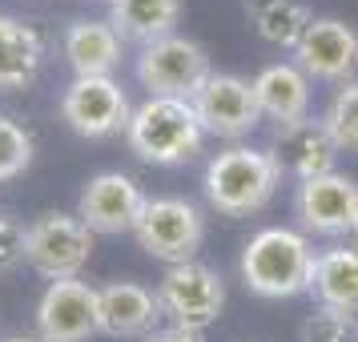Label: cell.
<instances>
[{"label":"cell","instance_id":"cb8c5ba5","mask_svg":"<svg viewBox=\"0 0 358 342\" xmlns=\"http://www.w3.org/2000/svg\"><path fill=\"white\" fill-rule=\"evenodd\" d=\"M29 162H33V137L20 129L17 121L0 117V181L24 173Z\"/></svg>","mask_w":358,"mask_h":342},{"label":"cell","instance_id":"6da1fadb","mask_svg":"<svg viewBox=\"0 0 358 342\" xmlns=\"http://www.w3.org/2000/svg\"><path fill=\"white\" fill-rule=\"evenodd\" d=\"M278 181H282V169L270 157V149L234 145L206 165V197L226 218H245L262 210L274 197Z\"/></svg>","mask_w":358,"mask_h":342},{"label":"cell","instance_id":"d4e9b609","mask_svg":"<svg viewBox=\"0 0 358 342\" xmlns=\"http://www.w3.org/2000/svg\"><path fill=\"white\" fill-rule=\"evenodd\" d=\"M20 262H24V226L0 213V274H13Z\"/></svg>","mask_w":358,"mask_h":342},{"label":"cell","instance_id":"3957f363","mask_svg":"<svg viewBox=\"0 0 358 342\" xmlns=\"http://www.w3.org/2000/svg\"><path fill=\"white\" fill-rule=\"evenodd\" d=\"M129 149L141 162L153 165H181L201 149V121L194 113V101H169V97H149L141 109H133L125 125Z\"/></svg>","mask_w":358,"mask_h":342},{"label":"cell","instance_id":"4316f807","mask_svg":"<svg viewBox=\"0 0 358 342\" xmlns=\"http://www.w3.org/2000/svg\"><path fill=\"white\" fill-rule=\"evenodd\" d=\"M245 13H250V20L262 17V13H270V8H278V4H298V0H242Z\"/></svg>","mask_w":358,"mask_h":342},{"label":"cell","instance_id":"9c48e42d","mask_svg":"<svg viewBox=\"0 0 358 342\" xmlns=\"http://www.w3.org/2000/svg\"><path fill=\"white\" fill-rule=\"evenodd\" d=\"M36 330L41 342H85L101 334L97 326V290L81 278L49 282L36 306Z\"/></svg>","mask_w":358,"mask_h":342},{"label":"cell","instance_id":"ba28073f","mask_svg":"<svg viewBox=\"0 0 358 342\" xmlns=\"http://www.w3.org/2000/svg\"><path fill=\"white\" fill-rule=\"evenodd\" d=\"M61 117L81 137H109L129 125V97L113 77H77L61 97Z\"/></svg>","mask_w":358,"mask_h":342},{"label":"cell","instance_id":"f1b7e54d","mask_svg":"<svg viewBox=\"0 0 358 342\" xmlns=\"http://www.w3.org/2000/svg\"><path fill=\"white\" fill-rule=\"evenodd\" d=\"M4 342H41V339H4Z\"/></svg>","mask_w":358,"mask_h":342},{"label":"cell","instance_id":"603a6c76","mask_svg":"<svg viewBox=\"0 0 358 342\" xmlns=\"http://www.w3.org/2000/svg\"><path fill=\"white\" fill-rule=\"evenodd\" d=\"M302 342H358V318L355 314H342V310H318L310 314L302 330Z\"/></svg>","mask_w":358,"mask_h":342},{"label":"cell","instance_id":"f546056e","mask_svg":"<svg viewBox=\"0 0 358 342\" xmlns=\"http://www.w3.org/2000/svg\"><path fill=\"white\" fill-rule=\"evenodd\" d=\"M355 234H358V226H355Z\"/></svg>","mask_w":358,"mask_h":342},{"label":"cell","instance_id":"2e32d148","mask_svg":"<svg viewBox=\"0 0 358 342\" xmlns=\"http://www.w3.org/2000/svg\"><path fill=\"white\" fill-rule=\"evenodd\" d=\"M262 117H274L278 125H294L310 113V81L298 65H270L254 81Z\"/></svg>","mask_w":358,"mask_h":342},{"label":"cell","instance_id":"52a82bcc","mask_svg":"<svg viewBox=\"0 0 358 342\" xmlns=\"http://www.w3.org/2000/svg\"><path fill=\"white\" fill-rule=\"evenodd\" d=\"M157 302L169 326H185V330H206L217 322V314L226 306V282L217 270L201 266V262H185V266H169L157 286Z\"/></svg>","mask_w":358,"mask_h":342},{"label":"cell","instance_id":"5b68a950","mask_svg":"<svg viewBox=\"0 0 358 342\" xmlns=\"http://www.w3.org/2000/svg\"><path fill=\"white\" fill-rule=\"evenodd\" d=\"M89 254H93V229L77 213H41L24 226V262L49 282L77 278Z\"/></svg>","mask_w":358,"mask_h":342},{"label":"cell","instance_id":"7a4b0ae2","mask_svg":"<svg viewBox=\"0 0 358 342\" xmlns=\"http://www.w3.org/2000/svg\"><path fill=\"white\" fill-rule=\"evenodd\" d=\"M314 250L294 229H262L242 250V278L262 298H294L310 290Z\"/></svg>","mask_w":358,"mask_h":342},{"label":"cell","instance_id":"8992f818","mask_svg":"<svg viewBox=\"0 0 358 342\" xmlns=\"http://www.w3.org/2000/svg\"><path fill=\"white\" fill-rule=\"evenodd\" d=\"M133 234L149 258L165 262V266H185L201 250L206 222H201L197 206L181 201V197H153Z\"/></svg>","mask_w":358,"mask_h":342},{"label":"cell","instance_id":"30bf717a","mask_svg":"<svg viewBox=\"0 0 358 342\" xmlns=\"http://www.w3.org/2000/svg\"><path fill=\"white\" fill-rule=\"evenodd\" d=\"M149 197L129 173H97L77 201V218L93 234H133Z\"/></svg>","mask_w":358,"mask_h":342},{"label":"cell","instance_id":"44dd1931","mask_svg":"<svg viewBox=\"0 0 358 342\" xmlns=\"http://www.w3.org/2000/svg\"><path fill=\"white\" fill-rule=\"evenodd\" d=\"M254 24H258V33L266 36L270 45L298 49V41H302V33H306V24H310V13H306L302 0H298V4H278L270 13L254 17Z\"/></svg>","mask_w":358,"mask_h":342},{"label":"cell","instance_id":"8fae6325","mask_svg":"<svg viewBox=\"0 0 358 342\" xmlns=\"http://www.w3.org/2000/svg\"><path fill=\"white\" fill-rule=\"evenodd\" d=\"M194 113L201 121V129L213 137H245L262 121L258 97H254V85L242 77H229V73H213L206 89L194 97Z\"/></svg>","mask_w":358,"mask_h":342},{"label":"cell","instance_id":"ac0fdd59","mask_svg":"<svg viewBox=\"0 0 358 342\" xmlns=\"http://www.w3.org/2000/svg\"><path fill=\"white\" fill-rule=\"evenodd\" d=\"M310 294L318 298L322 310L358 314V250H330L314 258Z\"/></svg>","mask_w":358,"mask_h":342},{"label":"cell","instance_id":"83f0119b","mask_svg":"<svg viewBox=\"0 0 358 342\" xmlns=\"http://www.w3.org/2000/svg\"><path fill=\"white\" fill-rule=\"evenodd\" d=\"M17 29H20V20H13L8 13H0V45H4V41H13Z\"/></svg>","mask_w":358,"mask_h":342},{"label":"cell","instance_id":"7c38bea8","mask_svg":"<svg viewBox=\"0 0 358 342\" xmlns=\"http://www.w3.org/2000/svg\"><path fill=\"white\" fill-rule=\"evenodd\" d=\"M298 222L310 234H350L358 226V185L342 173H322L298 185Z\"/></svg>","mask_w":358,"mask_h":342},{"label":"cell","instance_id":"9a60e30c","mask_svg":"<svg viewBox=\"0 0 358 342\" xmlns=\"http://www.w3.org/2000/svg\"><path fill=\"white\" fill-rule=\"evenodd\" d=\"M162 322L157 294L137 282H113L97 290V326L109 339H145Z\"/></svg>","mask_w":358,"mask_h":342},{"label":"cell","instance_id":"e0dca14e","mask_svg":"<svg viewBox=\"0 0 358 342\" xmlns=\"http://www.w3.org/2000/svg\"><path fill=\"white\" fill-rule=\"evenodd\" d=\"M65 57L77 77H109L121 61V36L105 20H77L65 33Z\"/></svg>","mask_w":358,"mask_h":342},{"label":"cell","instance_id":"4fadbf2b","mask_svg":"<svg viewBox=\"0 0 358 342\" xmlns=\"http://www.w3.org/2000/svg\"><path fill=\"white\" fill-rule=\"evenodd\" d=\"M298 69L306 77H318V81H342L358 69V33L346 24V20L334 17H318L306 24V33L298 41Z\"/></svg>","mask_w":358,"mask_h":342},{"label":"cell","instance_id":"ffe728a7","mask_svg":"<svg viewBox=\"0 0 358 342\" xmlns=\"http://www.w3.org/2000/svg\"><path fill=\"white\" fill-rule=\"evenodd\" d=\"M41 57H45L41 36L29 24H20L17 33H13V41L0 45V89H24V85H33L36 73H41Z\"/></svg>","mask_w":358,"mask_h":342},{"label":"cell","instance_id":"d6986e66","mask_svg":"<svg viewBox=\"0 0 358 342\" xmlns=\"http://www.w3.org/2000/svg\"><path fill=\"white\" fill-rule=\"evenodd\" d=\"M181 17V0H113L109 8V24L117 36L137 41L141 49L173 33Z\"/></svg>","mask_w":358,"mask_h":342},{"label":"cell","instance_id":"7402d4cb","mask_svg":"<svg viewBox=\"0 0 358 342\" xmlns=\"http://www.w3.org/2000/svg\"><path fill=\"white\" fill-rule=\"evenodd\" d=\"M322 121H326V129H330V137L338 141V149L358 153V81L342 85L338 93H334Z\"/></svg>","mask_w":358,"mask_h":342},{"label":"cell","instance_id":"484cf974","mask_svg":"<svg viewBox=\"0 0 358 342\" xmlns=\"http://www.w3.org/2000/svg\"><path fill=\"white\" fill-rule=\"evenodd\" d=\"M145 342H206L201 330H185V326H157L153 334H145Z\"/></svg>","mask_w":358,"mask_h":342},{"label":"cell","instance_id":"277c9868","mask_svg":"<svg viewBox=\"0 0 358 342\" xmlns=\"http://www.w3.org/2000/svg\"><path fill=\"white\" fill-rule=\"evenodd\" d=\"M213 77L206 49L189 36H162L141 49L137 57V81L149 89V97H169V101H194L206 81Z\"/></svg>","mask_w":358,"mask_h":342},{"label":"cell","instance_id":"5bb4252c","mask_svg":"<svg viewBox=\"0 0 358 342\" xmlns=\"http://www.w3.org/2000/svg\"><path fill=\"white\" fill-rule=\"evenodd\" d=\"M342 149L330 137L326 121H314V117H302L294 125H278L274 145H270V157L278 162V169L282 173H294L298 181L334 173V157Z\"/></svg>","mask_w":358,"mask_h":342}]
</instances>
